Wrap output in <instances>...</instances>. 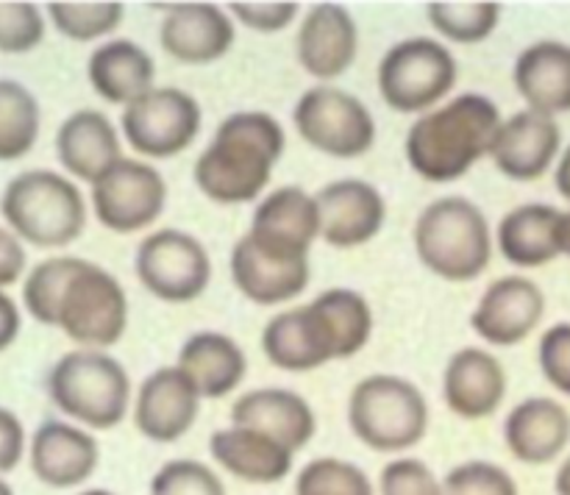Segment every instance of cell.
<instances>
[{"mask_svg": "<svg viewBox=\"0 0 570 495\" xmlns=\"http://www.w3.org/2000/svg\"><path fill=\"white\" fill-rule=\"evenodd\" d=\"M22 304L33 320L61 328L81 348H111L128 328L122 284L81 256H50L33 265L22 281Z\"/></svg>", "mask_w": 570, "mask_h": 495, "instance_id": "6da1fadb", "label": "cell"}, {"mask_svg": "<svg viewBox=\"0 0 570 495\" xmlns=\"http://www.w3.org/2000/svg\"><path fill=\"white\" fill-rule=\"evenodd\" d=\"M284 126L267 111H234L195 161V187L220 206L250 204L267 189L284 154Z\"/></svg>", "mask_w": 570, "mask_h": 495, "instance_id": "7a4b0ae2", "label": "cell"}, {"mask_svg": "<svg viewBox=\"0 0 570 495\" xmlns=\"http://www.w3.org/2000/svg\"><path fill=\"white\" fill-rule=\"evenodd\" d=\"M499 106L479 92L456 95L417 117L406 131V161L429 184H454L490 156L499 133Z\"/></svg>", "mask_w": 570, "mask_h": 495, "instance_id": "3957f363", "label": "cell"}, {"mask_svg": "<svg viewBox=\"0 0 570 495\" xmlns=\"http://www.w3.org/2000/svg\"><path fill=\"white\" fill-rule=\"evenodd\" d=\"M493 242L488 215L462 195L432 200L412 228L421 265L451 284L476 281L493 261Z\"/></svg>", "mask_w": 570, "mask_h": 495, "instance_id": "277c9868", "label": "cell"}, {"mask_svg": "<svg viewBox=\"0 0 570 495\" xmlns=\"http://www.w3.org/2000/svg\"><path fill=\"white\" fill-rule=\"evenodd\" d=\"M9 231L33 248H65L87 226V200L76 181L56 170L17 172L0 195Z\"/></svg>", "mask_w": 570, "mask_h": 495, "instance_id": "5b68a950", "label": "cell"}, {"mask_svg": "<svg viewBox=\"0 0 570 495\" xmlns=\"http://www.w3.org/2000/svg\"><path fill=\"white\" fill-rule=\"evenodd\" d=\"M50 400L61 415L89 432H109L120 426L131 406V378L106 350H67L48 373Z\"/></svg>", "mask_w": 570, "mask_h": 495, "instance_id": "8992f818", "label": "cell"}, {"mask_svg": "<svg viewBox=\"0 0 570 495\" xmlns=\"http://www.w3.org/2000/svg\"><path fill=\"white\" fill-rule=\"evenodd\" d=\"M348 426L376 454H404L429 432V400L415 382L393 373H373L348 395Z\"/></svg>", "mask_w": 570, "mask_h": 495, "instance_id": "52a82bcc", "label": "cell"}, {"mask_svg": "<svg viewBox=\"0 0 570 495\" xmlns=\"http://www.w3.org/2000/svg\"><path fill=\"white\" fill-rule=\"evenodd\" d=\"M456 72L460 67L454 53L440 39H401L379 61V95L401 115H426L445 103L456 83Z\"/></svg>", "mask_w": 570, "mask_h": 495, "instance_id": "ba28073f", "label": "cell"}, {"mask_svg": "<svg viewBox=\"0 0 570 495\" xmlns=\"http://www.w3.org/2000/svg\"><path fill=\"white\" fill-rule=\"evenodd\" d=\"M293 126L306 145L332 159H360L376 145V120L356 95L317 83L298 98Z\"/></svg>", "mask_w": 570, "mask_h": 495, "instance_id": "9c48e42d", "label": "cell"}, {"mask_svg": "<svg viewBox=\"0 0 570 495\" xmlns=\"http://www.w3.org/2000/svg\"><path fill=\"white\" fill-rule=\"evenodd\" d=\"M139 284L165 304H189L212 281V256L195 234L159 228L139 242L134 256Z\"/></svg>", "mask_w": 570, "mask_h": 495, "instance_id": "30bf717a", "label": "cell"}, {"mask_svg": "<svg viewBox=\"0 0 570 495\" xmlns=\"http://www.w3.org/2000/svg\"><path fill=\"white\" fill-rule=\"evenodd\" d=\"M200 122V103L178 87H154L120 117L122 137L145 159H173L193 148Z\"/></svg>", "mask_w": 570, "mask_h": 495, "instance_id": "8fae6325", "label": "cell"}, {"mask_svg": "<svg viewBox=\"0 0 570 495\" xmlns=\"http://www.w3.org/2000/svg\"><path fill=\"white\" fill-rule=\"evenodd\" d=\"M167 204V181L154 165L122 156L92 184V211L115 234H137L154 226Z\"/></svg>", "mask_w": 570, "mask_h": 495, "instance_id": "7c38bea8", "label": "cell"}, {"mask_svg": "<svg viewBox=\"0 0 570 495\" xmlns=\"http://www.w3.org/2000/svg\"><path fill=\"white\" fill-rule=\"evenodd\" d=\"M200 393L178 365L156 367L134 395V426L150 443H176L198 423Z\"/></svg>", "mask_w": 570, "mask_h": 495, "instance_id": "4fadbf2b", "label": "cell"}, {"mask_svg": "<svg viewBox=\"0 0 570 495\" xmlns=\"http://www.w3.org/2000/svg\"><path fill=\"white\" fill-rule=\"evenodd\" d=\"M546 293L529 276H501L479 298L471 326L493 348H515L543 323Z\"/></svg>", "mask_w": 570, "mask_h": 495, "instance_id": "5bb4252c", "label": "cell"}, {"mask_svg": "<svg viewBox=\"0 0 570 495\" xmlns=\"http://www.w3.org/2000/svg\"><path fill=\"white\" fill-rule=\"evenodd\" d=\"M228 270H232V281L243 293V298L259 306L289 304L304 295L312 278L309 256L276 254L256 242L250 234H243L234 242Z\"/></svg>", "mask_w": 570, "mask_h": 495, "instance_id": "9a60e30c", "label": "cell"}, {"mask_svg": "<svg viewBox=\"0 0 570 495\" xmlns=\"http://www.w3.org/2000/svg\"><path fill=\"white\" fill-rule=\"evenodd\" d=\"M315 198L321 209V239L337 250L362 248L379 237L387 220L384 195L362 178H337Z\"/></svg>", "mask_w": 570, "mask_h": 495, "instance_id": "2e32d148", "label": "cell"}, {"mask_svg": "<svg viewBox=\"0 0 570 495\" xmlns=\"http://www.w3.org/2000/svg\"><path fill=\"white\" fill-rule=\"evenodd\" d=\"M298 65L315 81H334L354 67L360 53V28L340 3H317L304 14L295 39Z\"/></svg>", "mask_w": 570, "mask_h": 495, "instance_id": "e0dca14e", "label": "cell"}, {"mask_svg": "<svg viewBox=\"0 0 570 495\" xmlns=\"http://www.w3.org/2000/svg\"><path fill=\"white\" fill-rule=\"evenodd\" d=\"M560 154L562 131L554 117L529 109L507 117L490 148V159L499 167L501 176L518 184L543 178L554 167V161H560Z\"/></svg>", "mask_w": 570, "mask_h": 495, "instance_id": "ac0fdd59", "label": "cell"}, {"mask_svg": "<svg viewBox=\"0 0 570 495\" xmlns=\"http://www.w3.org/2000/svg\"><path fill=\"white\" fill-rule=\"evenodd\" d=\"M28 462L45 487L72 489L98 471L100 445L89 428L67 420H45L28 445Z\"/></svg>", "mask_w": 570, "mask_h": 495, "instance_id": "d6986e66", "label": "cell"}, {"mask_svg": "<svg viewBox=\"0 0 570 495\" xmlns=\"http://www.w3.org/2000/svg\"><path fill=\"white\" fill-rule=\"evenodd\" d=\"M234 20L217 3H176L159 26V42L178 65H215L232 50Z\"/></svg>", "mask_w": 570, "mask_h": 495, "instance_id": "ffe728a7", "label": "cell"}, {"mask_svg": "<svg viewBox=\"0 0 570 495\" xmlns=\"http://www.w3.org/2000/svg\"><path fill=\"white\" fill-rule=\"evenodd\" d=\"M248 234L276 254L309 256L315 239H321L317 198L295 184L273 189L256 204Z\"/></svg>", "mask_w": 570, "mask_h": 495, "instance_id": "44dd1931", "label": "cell"}, {"mask_svg": "<svg viewBox=\"0 0 570 495\" xmlns=\"http://www.w3.org/2000/svg\"><path fill=\"white\" fill-rule=\"evenodd\" d=\"M301 309L326 362L351 359L371 343L373 309L356 289L332 287Z\"/></svg>", "mask_w": 570, "mask_h": 495, "instance_id": "7402d4cb", "label": "cell"}, {"mask_svg": "<svg viewBox=\"0 0 570 495\" xmlns=\"http://www.w3.org/2000/svg\"><path fill=\"white\" fill-rule=\"evenodd\" d=\"M445 406L462 420H484L507 398V370L488 348H460L443 370Z\"/></svg>", "mask_w": 570, "mask_h": 495, "instance_id": "603a6c76", "label": "cell"}, {"mask_svg": "<svg viewBox=\"0 0 570 495\" xmlns=\"http://www.w3.org/2000/svg\"><path fill=\"white\" fill-rule=\"evenodd\" d=\"M232 426L256 428L298 454L315 437L317 417L309 400L295 389L259 387L234 400Z\"/></svg>", "mask_w": 570, "mask_h": 495, "instance_id": "cb8c5ba5", "label": "cell"}, {"mask_svg": "<svg viewBox=\"0 0 570 495\" xmlns=\"http://www.w3.org/2000/svg\"><path fill=\"white\" fill-rule=\"evenodd\" d=\"M504 445L523 465H551L570 445V412L549 395L523 398L504 417Z\"/></svg>", "mask_w": 570, "mask_h": 495, "instance_id": "d4e9b609", "label": "cell"}, {"mask_svg": "<svg viewBox=\"0 0 570 495\" xmlns=\"http://www.w3.org/2000/svg\"><path fill=\"white\" fill-rule=\"evenodd\" d=\"M56 156L65 172L92 187L122 159L120 133L98 109H78L56 131Z\"/></svg>", "mask_w": 570, "mask_h": 495, "instance_id": "484cf974", "label": "cell"}, {"mask_svg": "<svg viewBox=\"0 0 570 495\" xmlns=\"http://www.w3.org/2000/svg\"><path fill=\"white\" fill-rule=\"evenodd\" d=\"M512 81L529 111L554 117L570 111V44L540 39L521 50Z\"/></svg>", "mask_w": 570, "mask_h": 495, "instance_id": "4316f807", "label": "cell"}, {"mask_svg": "<svg viewBox=\"0 0 570 495\" xmlns=\"http://www.w3.org/2000/svg\"><path fill=\"white\" fill-rule=\"evenodd\" d=\"M209 454L228 476L248 484L284 482L295 459L287 445L245 426L217 428L209 437Z\"/></svg>", "mask_w": 570, "mask_h": 495, "instance_id": "83f0119b", "label": "cell"}, {"mask_svg": "<svg viewBox=\"0 0 570 495\" xmlns=\"http://www.w3.org/2000/svg\"><path fill=\"white\" fill-rule=\"evenodd\" d=\"M87 78L98 98L126 109L156 87V61L131 39H106L89 56Z\"/></svg>", "mask_w": 570, "mask_h": 495, "instance_id": "f1b7e54d", "label": "cell"}, {"mask_svg": "<svg viewBox=\"0 0 570 495\" xmlns=\"http://www.w3.org/2000/svg\"><path fill=\"white\" fill-rule=\"evenodd\" d=\"M176 365L193 378L200 398H226L245 382L248 356L228 334L198 331L181 345Z\"/></svg>", "mask_w": 570, "mask_h": 495, "instance_id": "f546056e", "label": "cell"}, {"mask_svg": "<svg viewBox=\"0 0 570 495\" xmlns=\"http://www.w3.org/2000/svg\"><path fill=\"white\" fill-rule=\"evenodd\" d=\"M560 217L562 211L549 204H523L501 217L495 228V245L510 265L534 270L560 254Z\"/></svg>", "mask_w": 570, "mask_h": 495, "instance_id": "4dcf8cb0", "label": "cell"}, {"mask_svg": "<svg viewBox=\"0 0 570 495\" xmlns=\"http://www.w3.org/2000/svg\"><path fill=\"white\" fill-rule=\"evenodd\" d=\"M262 350L271 365L287 373H309L326 365L309 328H306L301 306L278 311L276 317L267 320L265 331H262Z\"/></svg>", "mask_w": 570, "mask_h": 495, "instance_id": "1f68e13d", "label": "cell"}, {"mask_svg": "<svg viewBox=\"0 0 570 495\" xmlns=\"http://www.w3.org/2000/svg\"><path fill=\"white\" fill-rule=\"evenodd\" d=\"M42 111L28 87L0 78V161H17L31 154L39 139Z\"/></svg>", "mask_w": 570, "mask_h": 495, "instance_id": "d6a6232c", "label": "cell"}, {"mask_svg": "<svg viewBox=\"0 0 570 495\" xmlns=\"http://www.w3.org/2000/svg\"><path fill=\"white\" fill-rule=\"evenodd\" d=\"M426 14L434 31L449 42L479 44L499 28L501 6L493 0H434Z\"/></svg>", "mask_w": 570, "mask_h": 495, "instance_id": "836d02e7", "label": "cell"}, {"mask_svg": "<svg viewBox=\"0 0 570 495\" xmlns=\"http://www.w3.org/2000/svg\"><path fill=\"white\" fill-rule=\"evenodd\" d=\"M122 3L117 0H53L48 14L56 31L72 42H95L115 33L122 22Z\"/></svg>", "mask_w": 570, "mask_h": 495, "instance_id": "e575fe53", "label": "cell"}, {"mask_svg": "<svg viewBox=\"0 0 570 495\" xmlns=\"http://www.w3.org/2000/svg\"><path fill=\"white\" fill-rule=\"evenodd\" d=\"M295 495H376L371 476L340 456H317L301 467Z\"/></svg>", "mask_w": 570, "mask_h": 495, "instance_id": "d590c367", "label": "cell"}, {"mask_svg": "<svg viewBox=\"0 0 570 495\" xmlns=\"http://www.w3.org/2000/svg\"><path fill=\"white\" fill-rule=\"evenodd\" d=\"M148 495H228L226 484L217 476V471L206 462L170 459L154 473Z\"/></svg>", "mask_w": 570, "mask_h": 495, "instance_id": "8d00e7d4", "label": "cell"}, {"mask_svg": "<svg viewBox=\"0 0 570 495\" xmlns=\"http://www.w3.org/2000/svg\"><path fill=\"white\" fill-rule=\"evenodd\" d=\"M443 495H521L507 467L488 459H465L443 478Z\"/></svg>", "mask_w": 570, "mask_h": 495, "instance_id": "74e56055", "label": "cell"}, {"mask_svg": "<svg viewBox=\"0 0 570 495\" xmlns=\"http://www.w3.org/2000/svg\"><path fill=\"white\" fill-rule=\"evenodd\" d=\"M45 39V17L33 3H0V53H31Z\"/></svg>", "mask_w": 570, "mask_h": 495, "instance_id": "f35d334b", "label": "cell"}, {"mask_svg": "<svg viewBox=\"0 0 570 495\" xmlns=\"http://www.w3.org/2000/svg\"><path fill=\"white\" fill-rule=\"evenodd\" d=\"M379 495H443V482L417 456H399L379 473Z\"/></svg>", "mask_w": 570, "mask_h": 495, "instance_id": "ab89813d", "label": "cell"}, {"mask_svg": "<svg viewBox=\"0 0 570 495\" xmlns=\"http://www.w3.org/2000/svg\"><path fill=\"white\" fill-rule=\"evenodd\" d=\"M538 362L546 382L570 398V323L546 328L538 345Z\"/></svg>", "mask_w": 570, "mask_h": 495, "instance_id": "60d3db41", "label": "cell"}, {"mask_svg": "<svg viewBox=\"0 0 570 495\" xmlns=\"http://www.w3.org/2000/svg\"><path fill=\"white\" fill-rule=\"evenodd\" d=\"M228 11L250 31L278 33L293 26L298 17V3L293 0H234L228 3Z\"/></svg>", "mask_w": 570, "mask_h": 495, "instance_id": "b9f144b4", "label": "cell"}, {"mask_svg": "<svg viewBox=\"0 0 570 495\" xmlns=\"http://www.w3.org/2000/svg\"><path fill=\"white\" fill-rule=\"evenodd\" d=\"M26 456V428L11 409L0 406V476L11 473Z\"/></svg>", "mask_w": 570, "mask_h": 495, "instance_id": "7bdbcfd3", "label": "cell"}, {"mask_svg": "<svg viewBox=\"0 0 570 495\" xmlns=\"http://www.w3.org/2000/svg\"><path fill=\"white\" fill-rule=\"evenodd\" d=\"M26 273V248L14 231L0 226V289L17 284Z\"/></svg>", "mask_w": 570, "mask_h": 495, "instance_id": "ee69618b", "label": "cell"}, {"mask_svg": "<svg viewBox=\"0 0 570 495\" xmlns=\"http://www.w3.org/2000/svg\"><path fill=\"white\" fill-rule=\"evenodd\" d=\"M20 326H22L20 306H17L14 300L0 289V354L14 345V339L20 337Z\"/></svg>", "mask_w": 570, "mask_h": 495, "instance_id": "f6af8a7d", "label": "cell"}, {"mask_svg": "<svg viewBox=\"0 0 570 495\" xmlns=\"http://www.w3.org/2000/svg\"><path fill=\"white\" fill-rule=\"evenodd\" d=\"M554 187L562 198L570 200V145L560 154V161L554 167Z\"/></svg>", "mask_w": 570, "mask_h": 495, "instance_id": "bcb514c9", "label": "cell"}, {"mask_svg": "<svg viewBox=\"0 0 570 495\" xmlns=\"http://www.w3.org/2000/svg\"><path fill=\"white\" fill-rule=\"evenodd\" d=\"M554 493L557 495H570V454L560 462V467H557Z\"/></svg>", "mask_w": 570, "mask_h": 495, "instance_id": "7dc6e473", "label": "cell"}, {"mask_svg": "<svg viewBox=\"0 0 570 495\" xmlns=\"http://www.w3.org/2000/svg\"><path fill=\"white\" fill-rule=\"evenodd\" d=\"M560 254L570 256V209L560 217Z\"/></svg>", "mask_w": 570, "mask_h": 495, "instance_id": "c3c4849f", "label": "cell"}, {"mask_svg": "<svg viewBox=\"0 0 570 495\" xmlns=\"http://www.w3.org/2000/svg\"><path fill=\"white\" fill-rule=\"evenodd\" d=\"M78 495H117V493H111V489H106V487H89Z\"/></svg>", "mask_w": 570, "mask_h": 495, "instance_id": "681fc988", "label": "cell"}, {"mask_svg": "<svg viewBox=\"0 0 570 495\" xmlns=\"http://www.w3.org/2000/svg\"><path fill=\"white\" fill-rule=\"evenodd\" d=\"M0 495H14V489L9 482H3V476H0Z\"/></svg>", "mask_w": 570, "mask_h": 495, "instance_id": "f907efd6", "label": "cell"}]
</instances>
